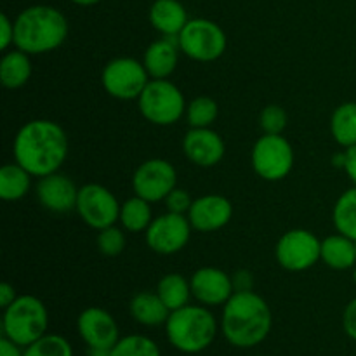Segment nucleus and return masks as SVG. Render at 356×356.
<instances>
[{
    "mask_svg": "<svg viewBox=\"0 0 356 356\" xmlns=\"http://www.w3.org/2000/svg\"><path fill=\"white\" fill-rule=\"evenodd\" d=\"M68 152L70 141L65 129L47 118L26 122L13 143L14 160L38 179L58 172Z\"/></svg>",
    "mask_w": 356,
    "mask_h": 356,
    "instance_id": "1",
    "label": "nucleus"
},
{
    "mask_svg": "<svg viewBox=\"0 0 356 356\" xmlns=\"http://www.w3.org/2000/svg\"><path fill=\"white\" fill-rule=\"evenodd\" d=\"M273 316L263 296L254 291L235 292L222 306V336L232 346L254 348L271 332Z\"/></svg>",
    "mask_w": 356,
    "mask_h": 356,
    "instance_id": "2",
    "label": "nucleus"
},
{
    "mask_svg": "<svg viewBox=\"0 0 356 356\" xmlns=\"http://www.w3.org/2000/svg\"><path fill=\"white\" fill-rule=\"evenodd\" d=\"M68 33L65 14L45 3L26 7L14 19V47L30 56L56 51L65 44Z\"/></svg>",
    "mask_w": 356,
    "mask_h": 356,
    "instance_id": "3",
    "label": "nucleus"
},
{
    "mask_svg": "<svg viewBox=\"0 0 356 356\" xmlns=\"http://www.w3.org/2000/svg\"><path fill=\"white\" fill-rule=\"evenodd\" d=\"M165 334L170 346L177 351L197 355L214 343L218 322L207 306L186 305L176 312H170L165 322Z\"/></svg>",
    "mask_w": 356,
    "mask_h": 356,
    "instance_id": "4",
    "label": "nucleus"
},
{
    "mask_svg": "<svg viewBox=\"0 0 356 356\" xmlns=\"http://www.w3.org/2000/svg\"><path fill=\"white\" fill-rule=\"evenodd\" d=\"M49 313L42 299L35 296H17L16 301L3 309V337L26 348L47 334Z\"/></svg>",
    "mask_w": 356,
    "mask_h": 356,
    "instance_id": "5",
    "label": "nucleus"
},
{
    "mask_svg": "<svg viewBox=\"0 0 356 356\" xmlns=\"http://www.w3.org/2000/svg\"><path fill=\"white\" fill-rule=\"evenodd\" d=\"M139 111L153 125L167 127L186 113V99L176 83L169 79H152L138 99Z\"/></svg>",
    "mask_w": 356,
    "mask_h": 356,
    "instance_id": "6",
    "label": "nucleus"
},
{
    "mask_svg": "<svg viewBox=\"0 0 356 356\" xmlns=\"http://www.w3.org/2000/svg\"><path fill=\"white\" fill-rule=\"evenodd\" d=\"M179 49L186 58L198 63H212L221 58L228 47L225 30L216 21L195 17L177 35Z\"/></svg>",
    "mask_w": 356,
    "mask_h": 356,
    "instance_id": "7",
    "label": "nucleus"
},
{
    "mask_svg": "<svg viewBox=\"0 0 356 356\" xmlns=\"http://www.w3.org/2000/svg\"><path fill=\"white\" fill-rule=\"evenodd\" d=\"M250 162L261 179L277 183L292 172L294 148L282 134H263L254 143Z\"/></svg>",
    "mask_w": 356,
    "mask_h": 356,
    "instance_id": "8",
    "label": "nucleus"
},
{
    "mask_svg": "<svg viewBox=\"0 0 356 356\" xmlns=\"http://www.w3.org/2000/svg\"><path fill=\"white\" fill-rule=\"evenodd\" d=\"M149 75L145 65L134 58H115L104 65L101 73V83L108 96L118 101L139 99L145 87L148 86Z\"/></svg>",
    "mask_w": 356,
    "mask_h": 356,
    "instance_id": "9",
    "label": "nucleus"
},
{
    "mask_svg": "<svg viewBox=\"0 0 356 356\" xmlns=\"http://www.w3.org/2000/svg\"><path fill=\"white\" fill-rule=\"evenodd\" d=\"M275 257L284 270L301 273L318 263L322 257V242L309 229H289L278 238Z\"/></svg>",
    "mask_w": 356,
    "mask_h": 356,
    "instance_id": "10",
    "label": "nucleus"
},
{
    "mask_svg": "<svg viewBox=\"0 0 356 356\" xmlns=\"http://www.w3.org/2000/svg\"><path fill=\"white\" fill-rule=\"evenodd\" d=\"M120 207L117 197L103 184L89 183L79 188L75 211L80 219L96 232L113 226L120 218Z\"/></svg>",
    "mask_w": 356,
    "mask_h": 356,
    "instance_id": "11",
    "label": "nucleus"
},
{
    "mask_svg": "<svg viewBox=\"0 0 356 356\" xmlns=\"http://www.w3.org/2000/svg\"><path fill=\"white\" fill-rule=\"evenodd\" d=\"M191 232L193 226L186 214H174L167 211L165 214L153 219L145 232L146 245L160 256H172L188 245Z\"/></svg>",
    "mask_w": 356,
    "mask_h": 356,
    "instance_id": "12",
    "label": "nucleus"
},
{
    "mask_svg": "<svg viewBox=\"0 0 356 356\" xmlns=\"http://www.w3.org/2000/svg\"><path fill=\"white\" fill-rule=\"evenodd\" d=\"M177 186V170L169 160L149 159L139 163L132 176V191L149 204L163 202Z\"/></svg>",
    "mask_w": 356,
    "mask_h": 356,
    "instance_id": "13",
    "label": "nucleus"
},
{
    "mask_svg": "<svg viewBox=\"0 0 356 356\" xmlns=\"http://www.w3.org/2000/svg\"><path fill=\"white\" fill-rule=\"evenodd\" d=\"M191 294L197 299L198 305L214 308L225 306L228 299L235 294L232 275L222 271L221 268L204 266L195 271L190 278Z\"/></svg>",
    "mask_w": 356,
    "mask_h": 356,
    "instance_id": "14",
    "label": "nucleus"
},
{
    "mask_svg": "<svg viewBox=\"0 0 356 356\" xmlns=\"http://www.w3.org/2000/svg\"><path fill=\"white\" fill-rule=\"evenodd\" d=\"M186 216L195 232L214 233L232 221L233 204L222 195L209 193L195 198Z\"/></svg>",
    "mask_w": 356,
    "mask_h": 356,
    "instance_id": "15",
    "label": "nucleus"
},
{
    "mask_svg": "<svg viewBox=\"0 0 356 356\" xmlns=\"http://www.w3.org/2000/svg\"><path fill=\"white\" fill-rule=\"evenodd\" d=\"M76 330L83 343L89 348H111L120 339L118 325L111 313L103 308H87L83 309L76 320Z\"/></svg>",
    "mask_w": 356,
    "mask_h": 356,
    "instance_id": "16",
    "label": "nucleus"
},
{
    "mask_svg": "<svg viewBox=\"0 0 356 356\" xmlns=\"http://www.w3.org/2000/svg\"><path fill=\"white\" fill-rule=\"evenodd\" d=\"M183 152L193 165L207 169L218 165L225 159L226 146L214 129L190 127L183 138Z\"/></svg>",
    "mask_w": 356,
    "mask_h": 356,
    "instance_id": "17",
    "label": "nucleus"
},
{
    "mask_svg": "<svg viewBox=\"0 0 356 356\" xmlns=\"http://www.w3.org/2000/svg\"><path fill=\"white\" fill-rule=\"evenodd\" d=\"M35 195L44 209L56 212V214H65V212L76 209L79 188L68 176L58 170V172L38 179L37 186H35Z\"/></svg>",
    "mask_w": 356,
    "mask_h": 356,
    "instance_id": "18",
    "label": "nucleus"
},
{
    "mask_svg": "<svg viewBox=\"0 0 356 356\" xmlns=\"http://www.w3.org/2000/svg\"><path fill=\"white\" fill-rule=\"evenodd\" d=\"M179 42L177 37H162L152 42L143 56V65L149 79H169L179 63Z\"/></svg>",
    "mask_w": 356,
    "mask_h": 356,
    "instance_id": "19",
    "label": "nucleus"
},
{
    "mask_svg": "<svg viewBox=\"0 0 356 356\" xmlns=\"http://www.w3.org/2000/svg\"><path fill=\"white\" fill-rule=\"evenodd\" d=\"M148 19L162 37H177L190 17L179 0H155L149 7Z\"/></svg>",
    "mask_w": 356,
    "mask_h": 356,
    "instance_id": "20",
    "label": "nucleus"
},
{
    "mask_svg": "<svg viewBox=\"0 0 356 356\" xmlns=\"http://www.w3.org/2000/svg\"><path fill=\"white\" fill-rule=\"evenodd\" d=\"M325 266L336 271H346L356 266V243L355 240L336 233L322 240V257Z\"/></svg>",
    "mask_w": 356,
    "mask_h": 356,
    "instance_id": "21",
    "label": "nucleus"
},
{
    "mask_svg": "<svg viewBox=\"0 0 356 356\" xmlns=\"http://www.w3.org/2000/svg\"><path fill=\"white\" fill-rule=\"evenodd\" d=\"M131 315L138 323L145 327L165 325L170 309L163 305L159 294L153 292H139L131 299Z\"/></svg>",
    "mask_w": 356,
    "mask_h": 356,
    "instance_id": "22",
    "label": "nucleus"
},
{
    "mask_svg": "<svg viewBox=\"0 0 356 356\" xmlns=\"http://www.w3.org/2000/svg\"><path fill=\"white\" fill-rule=\"evenodd\" d=\"M31 70L30 54L19 49L7 51L0 61V82L6 89H19L28 83Z\"/></svg>",
    "mask_w": 356,
    "mask_h": 356,
    "instance_id": "23",
    "label": "nucleus"
},
{
    "mask_svg": "<svg viewBox=\"0 0 356 356\" xmlns=\"http://www.w3.org/2000/svg\"><path fill=\"white\" fill-rule=\"evenodd\" d=\"M31 174L19 163H6L0 169V198L16 202L26 197L31 188Z\"/></svg>",
    "mask_w": 356,
    "mask_h": 356,
    "instance_id": "24",
    "label": "nucleus"
},
{
    "mask_svg": "<svg viewBox=\"0 0 356 356\" xmlns=\"http://www.w3.org/2000/svg\"><path fill=\"white\" fill-rule=\"evenodd\" d=\"M330 134L334 141L344 149L356 145V103L339 104L330 117Z\"/></svg>",
    "mask_w": 356,
    "mask_h": 356,
    "instance_id": "25",
    "label": "nucleus"
},
{
    "mask_svg": "<svg viewBox=\"0 0 356 356\" xmlns=\"http://www.w3.org/2000/svg\"><path fill=\"white\" fill-rule=\"evenodd\" d=\"M156 294L170 312H176V309L190 305V299L193 298L190 280H186L179 273L163 275L156 285Z\"/></svg>",
    "mask_w": 356,
    "mask_h": 356,
    "instance_id": "26",
    "label": "nucleus"
},
{
    "mask_svg": "<svg viewBox=\"0 0 356 356\" xmlns=\"http://www.w3.org/2000/svg\"><path fill=\"white\" fill-rule=\"evenodd\" d=\"M153 209L152 204L145 198L134 195L132 198L125 200L120 207V218L118 222L122 228L129 233H141L148 229L153 221Z\"/></svg>",
    "mask_w": 356,
    "mask_h": 356,
    "instance_id": "27",
    "label": "nucleus"
},
{
    "mask_svg": "<svg viewBox=\"0 0 356 356\" xmlns=\"http://www.w3.org/2000/svg\"><path fill=\"white\" fill-rule=\"evenodd\" d=\"M332 221L337 233L356 242V186L339 195L332 209Z\"/></svg>",
    "mask_w": 356,
    "mask_h": 356,
    "instance_id": "28",
    "label": "nucleus"
},
{
    "mask_svg": "<svg viewBox=\"0 0 356 356\" xmlns=\"http://www.w3.org/2000/svg\"><path fill=\"white\" fill-rule=\"evenodd\" d=\"M184 115H186V122L190 127H211L219 117V106L212 97L198 96L188 103Z\"/></svg>",
    "mask_w": 356,
    "mask_h": 356,
    "instance_id": "29",
    "label": "nucleus"
},
{
    "mask_svg": "<svg viewBox=\"0 0 356 356\" xmlns=\"http://www.w3.org/2000/svg\"><path fill=\"white\" fill-rule=\"evenodd\" d=\"M111 356H162L159 344L141 334L120 337L113 348Z\"/></svg>",
    "mask_w": 356,
    "mask_h": 356,
    "instance_id": "30",
    "label": "nucleus"
},
{
    "mask_svg": "<svg viewBox=\"0 0 356 356\" xmlns=\"http://www.w3.org/2000/svg\"><path fill=\"white\" fill-rule=\"evenodd\" d=\"M23 356H73V348L66 337L45 334L33 344L24 348Z\"/></svg>",
    "mask_w": 356,
    "mask_h": 356,
    "instance_id": "31",
    "label": "nucleus"
},
{
    "mask_svg": "<svg viewBox=\"0 0 356 356\" xmlns=\"http://www.w3.org/2000/svg\"><path fill=\"white\" fill-rule=\"evenodd\" d=\"M96 243H97V249H99V252L103 254V256L117 257L125 250L127 238H125L124 229L117 228V226L113 225L97 232Z\"/></svg>",
    "mask_w": 356,
    "mask_h": 356,
    "instance_id": "32",
    "label": "nucleus"
},
{
    "mask_svg": "<svg viewBox=\"0 0 356 356\" xmlns=\"http://www.w3.org/2000/svg\"><path fill=\"white\" fill-rule=\"evenodd\" d=\"M289 115L278 104H268L259 115V125L264 134H282L287 127Z\"/></svg>",
    "mask_w": 356,
    "mask_h": 356,
    "instance_id": "33",
    "label": "nucleus"
},
{
    "mask_svg": "<svg viewBox=\"0 0 356 356\" xmlns=\"http://www.w3.org/2000/svg\"><path fill=\"white\" fill-rule=\"evenodd\" d=\"M165 207L169 212H174V214H188L191 204H193V198L183 188H174L169 195H167Z\"/></svg>",
    "mask_w": 356,
    "mask_h": 356,
    "instance_id": "34",
    "label": "nucleus"
},
{
    "mask_svg": "<svg viewBox=\"0 0 356 356\" xmlns=\"http://www.w3.org/2000/svg\"><path fill=\"white\" fill-rule=\"evenodd\" d=\"M10 45H14V21L3 13L0 14V49L7 52Z\"/></svg>",
    "mask_w": 356,
    "mask_h": 356,
    "instance_id": "35",
    "label": "nucleus"
},
{
    "mask_svg": "<svg viewBox=\"0 0 356 356\" xmlns=\"http://www.w3.org/2000/svg\"><path fill=\"white\" fill-rule=\"evenodd\" d=\"M343 329L348 337L356 341V298L346 305L343 313Z\"/></svg>",
    "mask_w": 356,
    "mask_h": 356,
    "instance_id": "36",
    "label": "nucleus"
},
{
    "mask_svg": "<svg viewBox=\"0 0 356 356\" xmlns=\"http://www.w3.org/2000/svg\"><path fill=\"white\" fill-rule=\"evenodd\" d=\"M232 278H233V285H235V292L252 291L254 278L249 270H238L236 273L232 275Z\"/></svg>",
    "mask_w": 356,
    "mask_h": 356,
    "instance_id": "37",
    "label": "nucleus"
},
{
    "mask_svg": "<svg viewBox=\"0 0 356 356\" xmlns=\"http://www.w3.org/2000/svg\"><path fill=\"white\" fill-rule=\"evenodd\" d=\"M346 152V162H344V172L348 174L350 181L356 186V145L344 149Z\"/></svg>",
    "mask_w": 356,
    "mask_h": 356,
    "instance_id": "38",
    "label": "nucleus"
},
{
    "mask_svg": "<svg viewBox=\"0 0 356 356\" xmlns=\"http://www.w3.org/2000/svg\"><path fill=\"white\" fill-rule=\"evenodd\" d=\"M16 298H17L16 289H14L13 285L7 284V282L0 284V308L6 309L7 306H10L14 301H16Z\"/></svg>",
    "mask_w": 356,
    "mask_h": 356,
    "instance_id": "39",
    "label": "nucleus"
},
{
    "mask_svg": "<svg viewBox=\"0 0 356 356\" xmlns=\"http://www.w3.org/2000/svg\"><path fill=\"white\" fill-rule=\"evenodd\" d=\"M23 351L24 350H21V346H17L7 337L0 339V356H23Z\"/></svg>",
    "mask_w": 356,
    "mask_h": 356,
    "instance_id": "40",
    "label": "nucleus"
},
{
    "mask_svg": "<svg viewBox=\"0 0 356 356\" xmlns=\"http://www.w3.org/2000/svg\"><path fill=\"white\" fill-rule=\"evenodd\" d=\"M89 356H111V350H106V348H89Z\"/></svg>",
    "mask_w": 356,
    "mask_h": 356,
    "instance_id": "41",
    "label": "nucleus"
},
{
    "mask_svg": "<svg viewBox=\"0 0 356 356\" xmlns=\"http://www.w3.org/2000/svg\"><path fill=\"white\" fill-rule=\"evenodd\" d=\"M70 2H73V3H75V6L90 7V6H96V3H99L101 0H70Z\"/></svg>",
    "mask_w": 356,
    "mask_h": 356,
    "instance_id": "42",
    "label": "nucleus"
},
{
    "mask_svg": "<svg viewBox=\"0 0 356 356\" xmlns=\"http://www.w3.org/2000/svg\"><path fill=\"white\" fill-rule=\"evenodd\" d=\"M353 280L356 282V268H355V271H353Z\"/></svg>",
    "mask_w": 356,
    "mask_h": 356,
    "instance_id": "43",
    "label": "nucleus"
},
{
    "mask_svg": "<svg viewBox=\"0 0 356 356\" xmlns=\"http://www.w3.org/2000/svg\"><path fill=\"white\" fill-rule=\"evenodd\" d=\"M355 243H356V242H355Z\"/></svg>",
    "mask_w": 356,
    "mask_h": 356,
    "instance_id": "44",
    "label": "nucleus"
}]
</instances>
